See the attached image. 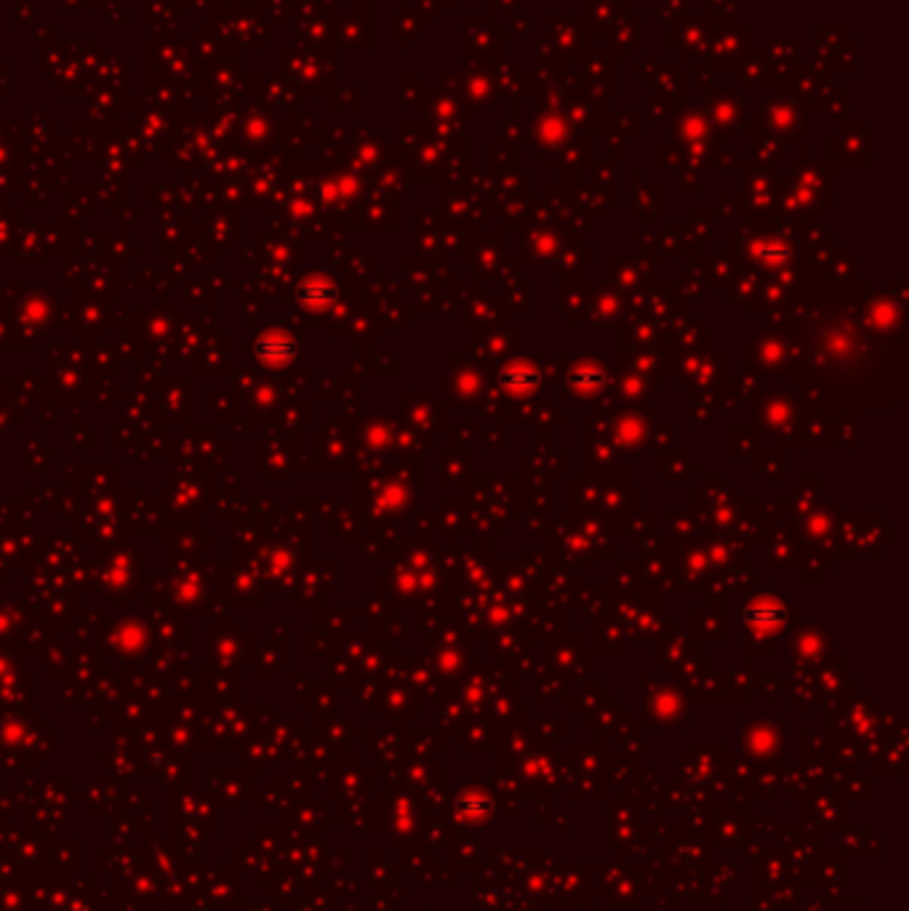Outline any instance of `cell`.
<instances>
[{
    "instance_id": "cell-3",
    "label": "cell",
    "mask_w": 909,
    "mask_h": 911,
    "mask_svg": "<svg viewBox=\"0 0 909 911\" xmlns=\"http://www.w3.org/2000/svg\"><path fill=\"white\" fill-rule=\"evenodd\" d=\"M744 621L750 626H763V629H776L784 624V610L776 605H752L744 610Z\"/></svg>"
},
{
    "instance_id": "cell-1",
    "label": "cell",
    "mask_w": 909,
    "mask_h": 911,
    "mask_svg": "<svg viewBox=\"0 0 909 911\" xmlns=\"http://www.w3.org/2000/svg\"><path fill=\"white\" fill-rule=\"evenodd\" d=\"M499 384L510 395H531L542 384V373L534 365H510L507 371L499 373Z\"/></svg>"
},
{
    "instance_id": "cell-2",
    "label": "cell",
    "mask_w": 909,
    "mask_h": 911,
    "mask_svg": "<svg viewBox=\"0 0 909 911\" xmlns=\"http://www.w3.org/2000/svg\"><path fill=\"white\" fill-rule=\"evenodd\" d=\"M568 387L582 397L598 395L600 389L606 387V371H603V368H595V365L574 368V371L568 373Z\"/></svg>"
}]
</instances>
